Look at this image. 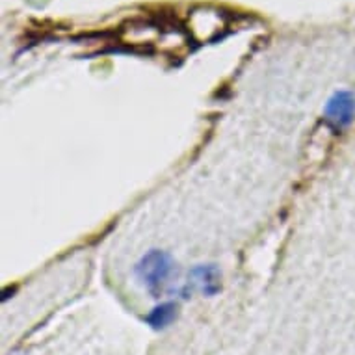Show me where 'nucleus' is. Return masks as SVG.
I'll return each mask as SVG.
<instances>
[{
  "label": "nucleus",
  "mask_w": 355,
  "mask_h": 355,
  "mask_svg": "<svg viewBox=\"0 0 355 355\" xmlns=\"http://www.w3.org/2000/svg\"><path fill=\"white\" fill-rule=\"evenodd\" d=\"M173 257L160 250H149L140 261L136 262L135 274L141 281V285L151 292L153 296L158 297L166 288L169 281L175 275Z\"/></svg>",
  "instance_id": "obj_1"
},
{
  "label": "nucleus",
  "mask_w": 355,
  "mask_h": 355,
  "mask_svg": "<svg viewBox=\"0 0 355 355\" xmlns=\"http://www.w3.org/2000/svg\"><path fill=\"white\" fill-rule=\"evenodd\" d=\"M355 117V94L348 89H338L324 106V119L331 127L343 130L349 127Z\"/></svg>",
  "instance_id": "obj_2"
},
{
  "label": "nucleus",
  "mask_w": 355,
  "mask_h": 355,
  "mask_svg": "<svg viewBox=\"0 0 355 355\" xmlns=\"http://www.w3.org/2000/svg\"><path fill=\"white\" fill-rule=\"evenodd\" d=\"M190 285L205 296H216L221 291V272L216 264H198L190 270ZM188 285V286H190Z\"/></svg>",
  "instance_id": "obj_3"
},
{
  "label": "nucleus",
  "mask_w": 355,
  "mask_h": 355,
  "mask_svg": "<svg viewBox=\"0 0 355 355\" xmlns=\"http://www.w3.org/2000/svg\"><path fill=\"white\" fill-rule=\"evenodd\" d=\"M177 313H179V305L175 302H164L160 305L153 309L151 313L144 318L146 324L155 331H160V329H166L168 326L173 324V320L177 318Z\"/></svg>",
  "instance_id": "obj_4"
}]
</instances>
